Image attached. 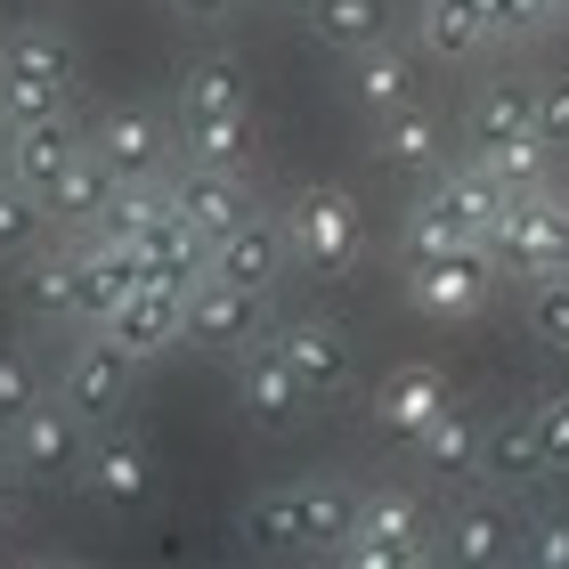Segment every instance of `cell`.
I'll return each mask as SVG.
<instances>
[{"mask_svg":"<svg viewBox=\"0 0 569 569\" xmlns=\"http://www.w3.org/2000/svg\"><path fill=\"white\" fill-rule=\"evenodd\" d=\"M179 154H188V163L244 171V154H252V114H196V122H179Z\"/></svg>","mask_w":569,"mask_h":569,"instance_id":"34","label":"cell"},{"mask_svg":"<svg viewBox=\"0 0 569 569\" xmlns=\"http://www.w3.org/2000/svg\"><path fill=\"white\" fill-rule=\"evenodd\" d=\"M375 147H382V163L391 171H407V179H431L439 163H448V139H439V114L423 107H407V114H391V122H375Z\"/></svg>","mask_w":569,"mask_h":569,"instance_id":"27","label":"cell"},{"mask_svg":"<svg viewBox=\"0 0 569 569\" xmlns=\"http://www.w3.org/2000/svg\"><path fill=\"white\" fill-rule=\"evenodd\" d=\"M163 188H171V203L203 228V237H228V228H244L252 212H261L252 188H244V171H220V163H179Z\"/></svg>","mask_w":569,"mask_h":569,"instance_id":"15","label":"cell"},{"mask_svg":"<svg viewBox=\"0 0 569 569\" xmlns=\"http://www.w3.org/2000/svg\"><path fill=\"white\" fill-rule=\"evenodd\" d=\"M179 17H196V24H220V17H237V0H171Z\"/></svg>","mask_w":569,"mask_h":569,"instance_id":"45","label":"cell"},{"mask_svg":"<svg viewBox=\"0 0 569 569\" xmlns=\"http://www.w3.org/2000/svg\"><path fill=\"white\" fill-rule=\"evenodd\" d=\"M537 569H569V521H561V512H546V521H537L529 529V546H521Z\"/></svg>","mask_w":569,"mask_h":569,"instance_id":"44","label":"cell"},{"mask_svg":"<svg viewBox=\"0 0 569 569\" xmlns=\"http://www.w3.org/2000/svg\"><path fill=\"white\" fill-rule=\"evenodd\" d=\"M237 537H244V553H261V561L301 553V505H293V488H261V497H244Z\"/></svg>","mask_w":569,"mask_h":569,"instance_id":"30","label":"cell"},{"mask_svg":"<svg viewBox=\"0 0 569 569\" xmlns=\"http://www.w3.org/2000/svg\"><path fill=\"white\" fill-rule=\"evenodd\" d=\"M529 114H537V139L569 147V66H546L529 82Z\"/></svg>","mask_w":569,"mask_h":569,"instance_id":"42","label":"cell"},{"mask_svg":"<svg viewBox=\"0 0 569 569\" xmlns=\"http://www.w3.org/2000/svg\"><path fill=\"white\" fill-rule=\"evenodd\" d=\"M293 505H301V553H342L350 529H358V488L350 480H293Z\"/></svg>","mask_w":569,"mask_h":569,"instance_id":"23","label":"cell"},{"mask_svg":"<svg viewBox=\"0 0 569 569\" xmlns=\"http://www.w3.org/2000/svg\"><path fill=\"white\" fill-rule=\"evenodd\" d=\"M537 131V114H529V82H488L472 98V114H463V139H472V154L488 147H505V139H521Z\"/></svg>","mask_w":569,"mask_h":569,"instance_id":"32","label":"cell"},{"mask_svg":"<svg viewBox=\"0 0 569 569\" xmlns=\"http://www.w3.org/2000/svg\"><path fill=\"white\" fill-rule=\"evenodd\" d=\"M561 244H569V196L553 188H521L497 212V228H488V252H497V269L505 277H521V284H537V277H553L561 269Z\"/></svg>","mask_w":569,"mask_h":569,"instance_id":"4","label":"cell"},{"mask_svg":"<svg viewBox=\"0 0 569 569\" xmlns=\"http://www.w3.org/2000/svg\"><path fill=\"white\" fill-rule=\"evenodd\" d=\"M82 488L107 512H147L154 505V448L139 431H107V439H90V456H82Z\"/></svg>","mask_w":569,"mask_h":569,"instance_id":"11","label":"cell"},{"mask_svg":"<svg viewBox=\"0 0 569 569\" xmlns=\"http://www.w3.org/2000/svg\"><path fill=\"white\" fill-rule=\"evenodd\" d=\"M17 301H24V318H41V326H82V261L73 252H33L24 261V277H17Z\"/></svg>","mask_w":569,"mask_h":569,"instance_id":"26","label":"cell"},{"mask_svg":"<svg viewBox=\"0 0 569 569\" xmlns=\"http://www.w3.org/2000/svg\"><path fill=\"white\" fill-rule=\"evenodd\" d=\"M480 472H488V480H505V488H537V480H553V472H546V448H537L529 407H512V416L488 423V439H480Z\"/></svg>","mask_w":569,"mask_h":569,"instance_id":"25","label":"cell"},{"mask_svg":"<svg viewBox=\"0 0 569 569\" xmlns=\"http://www.w3.org/2000/svg\"><path fill=\"white\" fill-rule=\"evenodd\" d=\"M163 203H171L163 179H114V196H107V212H98L90 237H122V244H139L147 228H154V212H163Z\"/></svg>","mask_w":569,"mask_h":569,"instance_id":"36","label":"cell"},{"mask_svg":"<svg viewBox=\"0 0 569 569\" xmlns=\"http://www.w3.org/2000/svg\"><path fill=\"white\" fill-rule=\"evenodd\" d=\"M309 33L326 49H342V58H358V49L391 41V0H309Z\"/></svg>","mask_w":569,"mask_h":569,"instance_id":"28","label":"cell"},{"mask_svg":"<svg viewBox=\"0 0 569 569\" xmlns=\"http://www.w3.org/2000/svg\"><path fill=\"white\" fill-rule=\"evenodd\" d=\"M82 147H90V139L66 122V107H58V114H24V122H0V171H9L17 188H33L41 203H49L58 171H66Z\"/></svg>","mask_w":569,"mask_h":569,"instance_id":"10","label":"cell"},{"mask_svg":"<svg viewBox=\"0 0 569 569\" xmlns=\"http://www.w3.org/2000/svg\"><path fill=\"white\" fill-rule=\"evenodd\" d=\"M553 17H569V0H553Z\"/></svg>","mask_w":569,"mask_h":569,"instance_id":"49","label":"cell"},{"mask_svg":"<svg viewBox=\"0 0 569 569\" xmlns=\"http://www.w3.org/2000/svg\"><path fill=\"white\" fill-rule=\"evenodd\" d=\"M284 252H293L301 277H350L358 261H367V212H358L350 188H333V179H309V188H293V203H284Z\"/></svg>","mask_w":569,"mask_h":569,"instance_id":"1","label":"cell"},{"mask_svg":"<svg viewBox=\"0 0 569 569\" xmlns=\"http://www.w3.org/2000/svg\"><path fill=\"white\" fill-rule=\"evenodd\" d=\"M293 269V252H284V220L277 212H252L244 228H228V237H212V277L244 284V293L269 301V284Z\"/></svg>","mask_w":569,"mask_h":569,"instance_id":"16","label":"cell"},{"mask_svg":"<svg viewBox=\"0 0 569 569\" xmlns=\"http://www.w3.org/2000/svg\"><path fill=\"white\" fill-rule=\"evenodd\" d=\"M448 399H456V391H448V375L423 367V358H407V367H391V375L375 382V431H382V439H399V448H416L423 423H431Z\"/></svg>","mask_w":569,"mask_h":569,"instance_id":"14","label":"cell"},{"mask_svg":"<svg viewBox=\"0 0 569 569\" xmlns=\"http://www.w3.org/2000/svg\"><path fill=\"white\" fill-rule=\"evenodd\" d=\"M423 196H439V203H448V220L463 228V237H480V244H488V228H497V212L512 203V196H505L480 163H439Z\"/></svg>","mask_w":569,"mask_h":569,"instance_id":"24","label":"cell"},{"mask_svg":"<svg viewBox=\"0 0 569 569\" xmlns=\"http://www.w3.org/2000/svg\"><path fill=\"white\" fill-rule=\"evenodd\" d=\"M73 261H82V326H107L114 309L147 284V252L122 244V237H90Z\"/></svg>","mask_w":569,"mask_h":569,"instance_id":"18","label":"cell"},{"mask_svg":"<svg viewBox=\"0 0 569 569\" xmlns=\"http://www.w3.org/2000/svg\"><path fill=\"white\" fill-rule=\"evenodd\" d=\"M139 252H147V277L171 284V293H188V284L212 269V237H203V228L179 212V203H163V212H154V228L139 237Z\"/></svg>","mask_w":569,"mask_h":569,"instance_id":"19","label":"cell"},{"mask_svg":"<svg viewBox=\"0 0 569 569\" xmlns=\"http://www.w3.org/2000/svg\"><path fill=\"white\" fill-rule=\"evenodd\" d=\"M529 423H537V448H546V472L569 480V382L529 399Z\"/></svg>","mask_w":569,"mask_h":569,"instance_id":"39","label":"cell"},{"mask_svg":"<svg viewBox=\"0 0 569 569\" xmlns=\"http://www.w3.org/2000/svg\"><path fill=\"white\" fill-rule=\"evenodd\" d=\"M73 90V41L58 24H9L0 33V114H58Z\"/></svg>","mask_w":569,"mask_h":569,"instance_id":"3","label":"cell"},{"mask_svg":"<svg viewBox=\"0 0 569 569\" xmlns=\"http://www.w3.org/2000/svg\"><path fill=\"white\" fill-rule=\"evenodd\" d=\"M553 139H537V131H521V139H505V147H488V154H472V163L488 171V179H497V188L505 196H521V188H546V179H553Z\"/></svg>","mask_w":569,"mask_h":569,"instance_id":"35","label":"cell"},{"mask_svg":"<svg viewBox=\"0 0 569 569\" xmlns=\"http://www.w3.org/2000/svg\"><path fill=\"white\" fill-rule=\"evenodd\" d=\"M90 147L107 154L114 179H163V154L179 147V131L154 107H107V114H98V131H90Z\"/></svg>","mask_w":569,"mask_h":569,"instance_id":"13","label":"cell"},{"mask_svg":"<svg viewBox=\"0 0 569 569\" xmlns=\"http://www.w3.org/2000/svg\"><path fill=\"white\" fill-rule=\"evenodd\" d=\"M0 553H9V512H0Z\"/></svg>","mask_w":569,"mask_h":569,"instance_id":"47","label":"cell"},{"mask_svg":"<svg viewBox=\"0 0 569 569\" xmlns=\"http://www.w3.org/2000/svg\"><path fill=\"white\" fill-rule=\"evenodd\" d=\"M0 122H9V114H0Z\"/></svg>","mask_w":569,"mask_h":569,"instance_id":"50","label":"cell"},{"mask_svg":"<svg viewBox=\"0 0 569 569\" xmlns=\"http://www.w3.org/2000/svg\"><path fill=\"white\" fill-rule=\"evenodd\" d=\"M553 277H569V244H561V269H553Z\"/></svg>","mask_w":569,"mask_h":569,"instance_id":"48","label":"cell"},{"mask_svg":"<svg viewBox=\"0 0 569 569\" xmlns=\"http://www.w3.org/2000/svg\"><path fill=\"white\" fill-rule=\"evenodd\" d=\"M107 333H114L122 350H139V358L188 350V333H179V293H171V284H154V277H147L139 293L114 309V318H107Z\"/></svg>","mask_w":569,"mask_h":569,"instance_id":"22","label":"cell"},{"mask_svg":"<svg viewBox=\"0 0 569 569\" xmlns=\"http://www.w3.org/2000/svg\"><path fill=\"white\" fill-rule=\"evenodd\" d=\"M179 333H188V350H203V358H237L244 342H261V293H244V284L203 269L188 293H179Z\"/></svg>","mask_w":569,"mask_h":569,"instance_id":"8","label":"cell"},{"mask_svg":"<svg viewBox=\"0 0 569 569\" xmlns=\"http://www.w3.org/2000/svg\"><path fill=\"white\" fill-rule=\"evenodd\" d=\"M107 196H114L107 154H98V147H82V154H73V163L58 171V188H49V220H66V228H98Z\"/></svg>","mask_w":569,"mask_h":569,"instance_id":"31","label":"cell"},{"mask_svg":"<svg viewBox=\"0 0 569 569\" xmlns=\"http://www.w3.org/2000/svg\"><path fill=\"white\" fill-rule=\"evenodd\" d=\"M497 252L488 244H456V252H431V261H407V301L423 309V318L439 326H463V318H480L488 293H497Z\"/></svg>","mask_w":569,"mask_h":569,"instance_id":"6","label":"cell"},{"mask_svg":"<svg viewBox=\"0 0 569 569\" xmlns=\"http://www.w3.org/2000/svg\"><path fill=\"white\" fill-rule=\"evenodd\" d=\"M237 407H244V423H252V431H284V423H301L309 391H301V375L284 367V350H277V342H244V350H237Z\"/></svg>","mask_w":569,"mask_h":569,"instance_id":"12","label":"cell"},{"mask_svg":"<svg viewBox=\"0 0 569 569\" xmlns=\"http://www.w3.org/2000/svg\"><path fill=\"white\" fill-rule=\"evenodd\" d=\"M41 237H49V203L0 171V261H33Z\"/></svg>","mask_w":569,"mask_h":569,"instance_id":"37","label":"cell"},{"mask_svg":"<svg viewBox=\"0 0 569 569\" xmlns=\"http://www.w3.org/2000/svg\"><path fill=\"white\" fill-rule=\"evenodd\" d=\"M529 333L553 358H569V277H537L529 284Z\"/></svg>","mask_w":569,"mask_h":569,"instance_id":"41","label":"cell"},{"mask_svg":"<svg viewBox=\"0 0 569 569\" xmlns=\"http://www.w3.org/2000/svg\"><path fill=\"white\" fill-rule=\"evenodd\" d=\"M488 24H497L505 41H529L537 24H553V0H488Z\"/></svg>","mask_w":569,"mask_h":569,"instance_id":"43","label":"cell"},{"mask_svg":"<svg viewBox=\"0 0 569 569\" xmlns=\"http://www.w3.org/2000/svg\"><path fill=\"white\" fill-rule=\"evenodd\" d=\"M488 41H497L488 0H423V49L431 58H472Z\"/></svg>","mask_w":569,"mask_h":569,"instance_id":"33","label":"cell"},{"mask_svg":"<svg viewBox=\"0 0 569 569\" xmlns=\"http://www.w3.org/2000/svg\"><path fill=\"white\" fill-rule=\"evenodd\" d=\"M269 342L284 350V367L301 375L309 407H333V399L358 391V350H350V333L333 326V318H284Z\"/></svg>","mask_w":569,"mask_h":569,"instance_id":"9","label":"cell"},{"mask_svg":"<svg viewBox=\"0 0 569 569\" xmlns=\"http://www.w3.org/2000/svg\"><path fill=\"white\" fill-rule=\"evenodd\" d=\"M33 399H49V375H41V358L24 350V342H9L0 333V431H9Z\"/></svg>","mask_w":569,"mask_h":569,"instance_id":"38","label":"cell"},{"mask_svg":"<svg viewBox=\"0 0 569 569\" xmlns=\"http://www.w3.org/2000/svg\"><path fill=\"white\" fill-rule=\"evenodd\" d=\"M456 244H480V237H463L439 196H416V212H407V261H431V252H456Z\"/></svg>","mask_w":569,"mask_h":569,"instance_id":"40","label":"cell"},{"mask_svg":"<svg viewBox=\"0 0 569 569\" xmlns=\"http://www.w3.org/2000/svg\"><path fill=\"white\" fill-rule=\"evenodd\" d=\"M512 553H521V521L497 505V497H472L448 512V537H439V561L456 569H505Z\"/></svg>","mask_w":569,"mask_h":569,"instance_id":"17","label":"cell"},{"mask_svg":"<svg viewBox=\"0 0 569 569\" xmlns=\"http://www.w3.org/2000/svg\"><path fill=\"white\" fill-rule=\"evenodd\" d=\"M196 114H252V82L228 49L179 58V122H196Z\"/></svg>","mask_w":569,"mask_h":569,"instance_id":"20","label":"cell"},{"mask_svg":"<svg viewBox=\"0 0 569 569\" xmlns=\"http://www.w3.org/2000/svg\"><path fill=\"white\" fill-rule=\"evenodd\" d=\"M480 439H488V423L472 416V407H439V416L423 423V439H416V456L431 463V472H448V480H463V472H480Z\"/></svg>","mask_w":569,"mask_h":569,"instance_id":"29","label":"cell"},{"mask_svg":"<svg viewBox=\"0 0 569 569\" xmlns=\"http://www.w3.org/2000/svg\"><path fill=\"white\" fill-rule=\"evenodd\" d=\"M350 90H358V107H367L375 122L407 114V107L423 98V66H416V49H391V41L358 49V73H350Z\"/></svg>","mask_w":569,"mask_h":569,"instance_id":"21","label":"cell"},{"mask_svg":"<svg viewBox=\"0 0 569 569\" xmlns=\"http://www.w3.org/2000/svg\"><path fill=\"white\" fill-rule=\"evenodd\" d=\"M0 456L17 463L24 488H73L82 480V456H90V416L49 391V399H33L9 431H0Z\"/></svg>","mask_w":569,"mask_h":569,"instance_id":"2","label":"cell"},{"mask_svg":"<svg viewBox=\"0 0 569 569\" xmlns=\"http://www.w3.org/2000/svg\"><path fill=\"white\" fill-rule=\"evenodd\" d=\"M431 553H439L431 546V512L407 497V488H375V497H358V529H350L342 561H358V569H416Z\"/></svg>","mask_w":569,"mask_h":569,"instance_id":"5","label":"cell"},{"mask_svg":"<svg viewBox=\"0 0 569 569\" xmlns=\"http://www.w3.org/2000/svg\"><path fill=\"white\" fill-rule=\"evenodd\" d=\"M17 488H24V480H17V463H9V456H0V512H9V505H17Z\"/></svg>","mask_w":569,"mask_h":569,"instance_id":"46","label":"cell"},{"mask_svg":"<svg viewBox=\"0 0 569 569\" xmlns=\"http://www.w3.org/2000/svg\"><path fill=\"white\" fill-rule=\"evenodd\" d=\"M139 367H147V358H139V350H122L107 326H82V342L58 358V399H66V407H82L90 423H114V407L131 399Z\"/></svg>","mask_w":569,"mask_h":569,"instance_id":"7","label":"cell"}]
</instances>
